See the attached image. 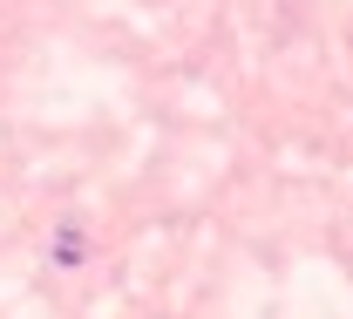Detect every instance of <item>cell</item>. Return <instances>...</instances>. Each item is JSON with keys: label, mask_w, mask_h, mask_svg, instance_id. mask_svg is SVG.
Masks as SVG:
<instances>
[]
</instances>
